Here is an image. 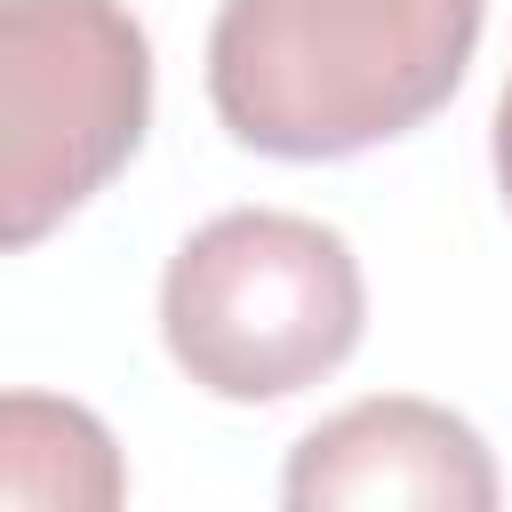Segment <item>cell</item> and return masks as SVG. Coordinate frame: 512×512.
Returning a JSON list of instances; mask_svg holds the SVG:
<instances>
[{"instance_id": "1", "label": "cell", "mask_w": 512, "mask_h": 512, "mask_svg": "<svg viewBox=\"0 0 512 512\" xmlns=\"http://www.w3.org/2000/svg\"><path fill=\"white\" fill-rule=\"evenodd\" d=\"M488 0H224L208 104L272 160H352L424 128L480 48Z\"/></svg>"}, {"instance_id": "2", "label": "cell", "mask_w": 512, "mask_h": 512, "mask_svg": "<svg viewBox=\"0 0 512 512\" xmlns=\"http://www.w3.org/2000/svg\"><path fill=\"white\" fill-rule=\"evenodd\" d=\"M368 288L336 224L288 208L208 216L160 280L168 360L216 400H288L360 344Z\"/></svg>"}, {"instance_id": "3", "label": "cell", "mask_w": 512, "mask_h": 512, "mask_svg": "<svg viewBox=\"0 0 512 512\" xmlns=\"http://www.w3.org/2000/svg\"><path fill=\"white\" fill-rule=\"evenodd\" d=\"M144 120L152 40L120 0H0V256L96 200Z\"/></svg>"}, {"instance_id": "4", "label": "cell", "mask_w": 512, "mask_h": 512, "mask_svg": "<svg viewBox=\"0 0 512 512\" xmlns=\"http://www.w3.org/2000/svg\"><path fill=\"white\" fill-rule=\"evenodd\" d=\"M488 440L416 392H376L312 424L280 464V512H496Z\"/></svg>"}, {"instance_id": "5", "label": "cell", "mask_w": 512, "mask_h": 512, "mask_svg": "<svg viewBox=\"0 0 512 512\" xmlns=\"http://www.w3.org/2000/svg\"><path fill=\"white\" fill-rule=\"evenodd\" d=\"M0 512H128L112 424L64 392H0Z\"/></svg>"}, {"instance_id": "6", "label": "cell", "mask_w": 512, "mask_h": 512, "mask_svg": "<svg viewBox=\"0 0 512 512\" xmlns=\"http://www.w3.org/2000/svg\"><path fill=\"white\" fill-rule=\"evenodd\" d=\"M496 184H504V208H512V80H504V104H496Z\"/></svg>"}]
</instances>
